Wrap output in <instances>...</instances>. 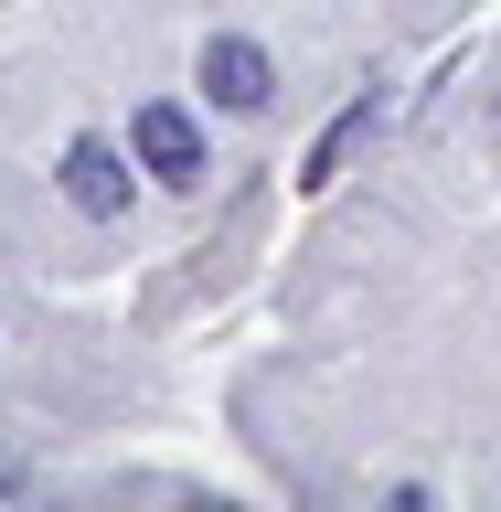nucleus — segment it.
Returning <instances> with one entry per match:
<instances>
[{"label":"nucleus","mask_w":501,"mask_h":512,"mask_svg":"<svg viewBox=\"0 0 501 512\" xmlns=\"http://www.w3.org/2000/svg\"><path fill=\"white\" fill-rule=\"evenodd\" d=\"M64 192H75L96 224H107V214H128V160L107 150V139H75V150H64Z\"/></svg>","instance_id":"7ed1b4c3"},{"label":"nucleus","mask_w":501,"mask_h":512,"mask_svg":"<svg viewBox=\"0 0 501 512\" xmlns=\"http://www.w3.org/2000/svg\"><path fill=\"white\" fill-rule=\"evenodd\" d=\"M363 139H374V96H363V107H352V118H342V128H331V139L310 150V171H299V182H331V171H342V160L363 150Z\"/></svg>","instance_id":"20e7f679"},{"label":"nucleus","mask_w":501,"mask_h":512,"mask_svg":"<svg viewBox=\"0 0 501 512\" xmlns=\"http://www.w3.org/2000/svg\"><path fill=\"white\" fill-rule=\"evenodd\" d=\"M203 96H214V107H235V118H256V107L278 96V64L256 54L246 32H214V43H203Z\"/></svg>","instance_id":"f03ea898"},{"label":"nucleus","mask_w":501,"mask_h":512,"mask_svg":"<svg viewBox=\"0 0 501 512\" xmlns=\"http://www.w3.org/2000/svg\"><path fill=\"white\" fill-rule=\"evenodd\" d=\"M128 150H139V171L171 182V192L203 182V128H192V107H171V96H150V107L128 118Z\"/></svg>","instance_id":"f257e3e1"}]
</instances>
